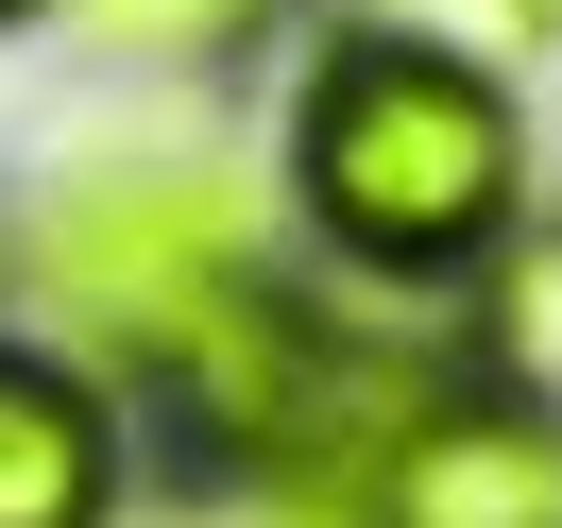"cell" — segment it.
Listing matches in <instances>:
<instances>
[{
	"mask_svg": "<svg viewBox=\"0 0 562 528\" xmlns=\"http://www.w3.org/2000/svg\"><path fill=\"white\" fill-rule=\"evenodd\" d=\"M290 222L358 290H477L528 239V103L443 35H324L290 86Z\"/></svg>",
	"mask_w": 562,
	"mask_h": 528,
	"instance_id": "6da1fadb",
	"label": "cell"
},
{
	"mask_svg": "<svg viewBox=\"0 0 562 528\" xmlns=\"http://www.w3.org/2000/svg\"><path fill=\"white\" fill-rule=\"evenodd\" d=\"M18 290L103 375H188L205 324L273 290V188L222 171V154H171V137L86 154L18 205Z\"/></svg>",
	"mask_w": 562,
	"mask_h": 528,
	"instance_id": "7a4b0ae2",
	"label": "cell"
},
{
	"mask_svg": "<svg viewBox=\"0 0 562 528\" xmlns=\"http://www.w3.org/2000/svg\"><path fill=\"white\" fill-rule=\"evenodd\" d=\"M375 528H562V409L528 392H443L358 494Z\"/></svg>",
	"mask_w": 562,
	"mask_h": 528,
	"instance_id": "3957f363",
	"label": "cell"
},
{
	"mask_svg": "<svg viewBox=\"0 0 562 528\" xmlns=\"http://www.w3.org/2000/svg\"><path fill=\"white\" fill-rule=\"evenodd\" d=\"M120 478L137 443H120L103 375L0 324V528H120Z\"/></svg>",
	"mask_w": 562,
	"mask_h": 528,
	"instance_id": "277c9868",
	"label": "cell"
},
{
	"mask_svg": "<svg viewBox=\"0 0 562 528\" xmlns=\"http://www.w3.org/2000/svg\"><path fill=\"white\" fill-rule=\"evenodd\" d=\"M477 341H494V375H512L528 409H562V222L477 273Z\"/></svg>",
	"mask_w": 562,
	"mask_h": 528,
	"instance_id": "5b68a950",
	"label": "cell"
},
{
	"mask_svg": "<svg viewBox=\"0 0 562 528\" xmlns=\"http://www.w3.org/2000/svg\"><path fill=\"white\" fill-rule=\"evenodd\" d=\"M52 18H69L103 69H205V52H239L256 18H273V0H52Z\"/></svg>",
	"mask_w": 562,
	"mask_h": 528,
	"instance_id": "8992f818",
	"label": "cell"
},
{
	"mask_svg": "<svg viewBox=\"0 0 562 528\" xmlns=\"http://www.w3.org/2000/svg\"><path fill=\"white\" fill-rule=\"evenodd\" d=\"M171 528H375L358 494H290V478H222L205 512H171Z\"/></svg>",
	"mask_w": 562,
	"mask_h": 528,
	"instance_id": "52a82bcc",
	"label": "cell"
},
{
	"mask_svg": "<svg viewBox=\"0 0 562 528\" xmlns=\"http://www.w3.org/2000/svg\"><path fill=\"white\" fill-rule=\"evenodd\" d=\"M0 18H52V0H0Z\"/></svg>",
	"mask_w": 562,
	"mask_h": 528,
	"instance_id": "ba28073f",
	"label": "cell"
},
{
	"mask_svg": "<svg viewBox=\"0 0 562 528\" xmlns=\"http://www.w3.org/2000/svg\"><path fill=\"white\" fill-rule=\"evenodd\" d=\"M528 18H546V0H528Z\"/></svg>",
	"mask_w": 562,
	"mask_h": 528,
	"instance_id": "9c48e42d",
	"label": "cell"
}]
</instances>
